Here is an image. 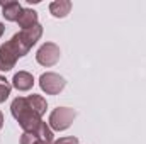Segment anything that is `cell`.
Here are the masks:
<instances>
[{
    "label": "cell",
    "instance_id": "9c48e42d",
    "mask_svg": "<svg viewBox=\"0 0 146 144\" xmlns=\"http://www.w3.org/2000/svg\"><path fill=\"white\" fill-rule=\"evenodd\" d=\"M70 10H72V2L70 0H56L49 5V12L54 17H60V19L66 17L70 14Z\"/></svg>",
    "mask_w": 146,
    "mask_h": 144
},
{
    "label": "cell",
    "instance_id": "7c38bea8",
    "mask_svg": "<svg viewBox=\"0 0 146 144\" xmlns=\"http://www.w3.org/2000/svg\"><path fill=\"white\" fill-rule=\"evenodd\" d=\"M10 90H12V87H10L7 81H2V83H0V104H3V102L9 98Z\"/></svg>",
    "mask_w": 146,
    "mask_h": 144
},
{
    "label": "cell",
    "instance_id": "2e32d148",
    "mask_svg": "<svg viewBox=\"0 0 146 144\" xmlns=\"http://www.w3.org/2000/svg\"><path fill=\"white\" fill-rule=\"evenodd\" d=\"M3 31H5V27H3V24L0 22V37H2V34H3Z\"/></svg>",
    "mask_w": 146,
    "mask_h": 144
},
{
    "label": "cell",
    "instance_id": "5b68a950",
    "mask_svg": "<svg viewBox=\"0 0 146 144\" xmlns=\"http://www.w3.org/2000/svg\"><path fill=\"white\" fill-rule=\"evenodd\" d=\"M60 56H61V51L54 42H44L37 51L36 59L42 66H53L60 61Z\"/></svg>",
    "mask_w": 146,
    "mask_h": 144
},
{
    "label": "cell",
    "instance_id": "3957f363",
    "mask_svg": "<svg viewBox=\"0 0 146 144\" xmlns=\"http://www.w3.org/2000/svg\"><path fill=\"white\" fill-rule=\"evenodd\" d=\"M76 117V112L70 107H58L49 115V127L54 131H65L72 126V122Z\"/></svg>",
    "mask_w": 146,
    "mask_h": 144
},
{
    "label": "cell",
    "instance_id": "4fadbf2b",
    "mask_svg": "<svg viewBox=\"0 0 146 144\" xmlns=\"http://www.w3.org/2000/svg\"><path fill=\"white\" fill-rule=\"evenodd\" d=\"M37 139L36 134H31V132H24L22 137H21V144H33Z\"/></svg>",
    "mask_w": 146,
    "mask_h": 144
},
{
    "label": "cell",
    "instance_id": "ba28073f",
    "mask_svg": "<svg viewBox=\"0 0 146 144\" xmlns=\"http://www.w3.org/2000/svg\"><path fill=\"white\" fill-rule=\"evenodd\" d=\"M17 22H19V27H22V31L37 26V12L33 9H22Z\"/></svg>",
    "mask_w": 146,
    "mask_h": 144
},
{
    "label": "cell",
    "instance_id": "8992f818",
    "mask_svg": "<svg viewBox=\"0 0 146 144\" xmlns=\"http://www.w3.org/2000/svg\"><path fill=\"white\" fill-rule=\"evenodd\" d=\"M12 85H14L19 92H27V90L33 88V85H34V78H33L31 73L19 71V73L14 75V78H12Z\"/></svg>",
    "mask_w": 146,
    "mask_h": 144
},
{
    "label": "cell",
    "instance_id": "7a4b0ae2",
    "mask_svg": "<svg viewBox=\"0 0 146 144\" xmlns=\"http://www.w3.org/2000/svg\"><path fill=\"white\" fill-rule=\"evenodd\" d=\"M10 110H12V115L14 119L19 122V126L22 127L24 132H31L34 134L37 131V127L41 126V115H37L36 112L33 110V107L29 105L27 102V97H17L12 105H10Z\"/></svg>",
    "mask_w": 146,
    "mask_h": 144
},
{
    "label": "cell",
    "instance_id": "30bf717a",
    "mask_svg": "<svg viewBox=\"0 0 146 144\" xmlns=\"http://www.w3.org/2000/svg\"><path fill=\"white\" fill-rule=\"evenodd\" d=\"M27 102H29V105L33 107V110L36 112L37 115H42L44 112H46V108H48V104H46V100L41 97V95H29L27 97Z\"/></svg>",
    "mask_w": 146,
    "mask_h": 144
},
{
    "label": "cell",
    "instance_id": "5bb4252c",
    "mask_svg": "<svg viewBox=\"0 0 146 144\" xmlns=\"http://www.w3.org/2000/svg\"><path fill=\"white\" fill-rule=\"evenodd\" d=\"M53 144H78V139L73 137V136H68V137H61V139L54 141Z\"/></svg>",
    "mask_w": 146,
    "mask_h": 144
},
{
    "label": "cell",
    "instance_id": "9a60e30c",
    "mask_svg": "<svg viewBox=\"0 0 146 144\" xmlns=\"http://www.w3.org/2000/svg\"><path fill=\"white\" fill-rule=\"evenodd\" d=\"M33 144H48V143H46V141H42V139H39V137H37V139H36V141H34V143H33Z\"/></svg>",
    "mask_w": 146,
    "mask_h": 144
},
{
    "label": "cell",
    "instance_id": "e0dca14e",
    "mask_svg": "<svg viewBox=\"0 0 146 144\" xmlns=\"http://www.w3.org/2000/svg\"><path fill=\"white\" fill-rule=\"evenodd\" d=\"M2 126H3V115H2V112H0V129H2Z\"/></svg>",
    "mask_w": 146,
    "mask_h": 144
},
{
    "label": "cell",
    "instance_id": "52a82bcc",
    "mask_svg": "<svg viewBox=\"0 0 146 144\" xmlns=\"http://www.w3.org/2000/svg\"><path fill=\"white\" fill-rule=\"evenodd\" d=\"M0 7H2V10H3V14H2V15H3L7 20H10V22H15V20L19 19L21 12H22L21 3H19V2H15V0L0 2Z\"/></svg>",
    "mask_w": 146,
    "mask_h": 144
},
{
    "label": "cell",
    "instance_id": "8fae6325",
    "mask_svg": "<svg viewBox=\"0 0 146 144\" xmlns=\"http://www.w3.org/2000/svg\"><path fill=\"white\" fill-rule=\"evenodd\" d=\"M39 139H42V141H46L48 144H53V131H51V127L46 124V122H41V126L37 127V131L34 132Z\"/></svg>",
    "mask_w": 146,
    "mask_h": 144
},
{
    "label": "cell",
    "instance_id": "277c9868",
    "mask_svg": "<svg viewBox=\"0 0 146 144\" xmlns=\"http://www.w3.org/2000/svg\"><path fill=\"white\" fill-rule=\"evenodd\" d=\"M65 85H66L65 78L60 76L58 73H42L39 78V87L48 95H58L65 88Z\"/></svg>",
    "mask_w": 146,
    "mask_h": 144
},
{
    "label": "cell",
    "instance_id": "6da1fadb",
    "mask_svg": "<svg viewBox=\"0 0 146 144\" xmlns=\"http://www.w3.org/2000/svg\"><path fill=\"white\" fill-rule=\"evenodd\" d=\"M41 36H42V26L37 24L31 29L14 34L9 42L2 44L0 46V71H10L15 66L17 59L26 56L29 49L41 39Z\"/></svg>",
    "mask_w": 146,
    "mask_h": 144
}]
</instances>
